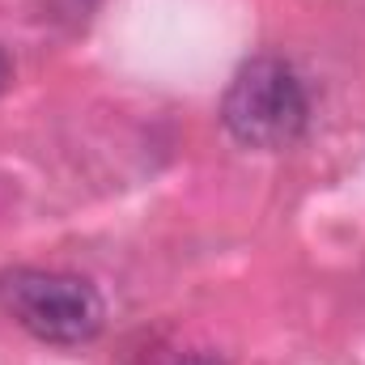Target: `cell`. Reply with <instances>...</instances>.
<instances>
[{
    "label": "cell",
    "instance_id": "7a4b0ae2",
    "mask_svg": "<svg viewBox=\"0 0 365 365\" xmlns=\"http://www.w3.org/2000/svg\"><path fill=\"white\" fill-rule=\"evenodd\" d=\"M0 310L34 340L56 349H77L98 340L106 323L102 293L86 276L51 268H9L0 272Z\"/></svg>",
    "mask_w": 365,
    "mask_h": 365
},
{
    "label": "cell",
    "instance_id": "5b68a950",
    "mask_svg": "<svg viewBox=\"0 0 365 365\" xmlns=\"http://www.w3.org/2000/svg\"><path fill=\"white\" fill-rule=\"evenodd\" d=\"M60 4H64V13H77V17H86L93 0H60Z\"/></svg>",
    "mask_w": 365,
    "mask_h": 365
},
{
    "label": "cell",
    "instance_id": "6da1fadb",
    "mask_svg": "<svg viewBox=\"0 0 365 365\" xmlns=\"http://www.w3.org/2000/svg\"><path fill=\"white\" fill-rule=\"evenodd\" d=\"M221 123L247 149L280 153V149L297 145L310 123V98H306L302 77L280 56L247 60L234 73V81L225 86Z\"/></svg>",
    "mask_w": 365,
    "mask_h": 365
},
{
    "label": "cell",
    "instance_id": "3957f363",
    "mask_svg": "<svg viewBox=\"0 0 365 365\" xmlns=\"http://www.w3.org/2000/svg\"><path fill=\"white\" fill-rule=\"evenodd\" d=\"M175 365H221V357H212V353H187Z\"/></svg>",
    "mask_w": 365,
    "mask_h": 365
},
{
    "label": "cell",
    "instance_id": "277c9868",
    "mask_svg": "<svg viewBox=\"0 0 365 365\" xmlns=\"http://www.w3.org/2000/svg\"><path fill=\"white\" fill-rule=\"evenodd\" d=\"M9 86H13V64H9V56L0 51V93L9 90Z\"/></svg>",
    "mask_w": 365,
    "mask_h": 365
}]
</instances>
